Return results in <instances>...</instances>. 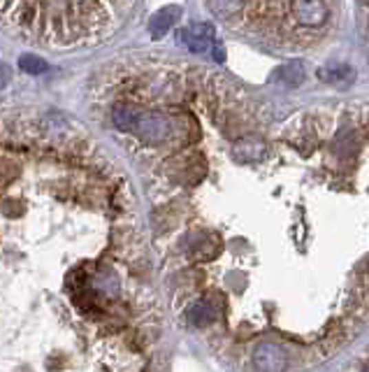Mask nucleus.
<instances>
[{
	"instance_id": "nucleus-1",
	"label": "nucleus",
	"mask_w": 369,
	"mask_h": 372,
	"mask_svg": "<svg viewBox=\"0 0 369 372\" xmlns=\"http://www.w3.org/2000/svg\"><path fill=\"white\" fill-rule=\"evenodd\" d=\"M112 119H114V126L123 133H133L140 140L149 142V145H160V142H167L172 138L174 126L172 121L167 119L160 112H147L140 110L135 105L128 103H118L114 110H112Z\"/></svg>"
},
{
	"instance_id": "nucleus-2",
	"label": "nucleus",
	"mask_w": 369,
	"mask_h": 372,
	"mask_svg": "<svg viewBox=\"0 0 369 372\" xmlns=\"http://www.w3.org/2000/svg\"><path fill=\"white\" fill-rule=\"evenodd\" d=\"M253 365L258 372H286L288 368V353L277 342H260L253 349Z\"/></svg>"
},
{
	"instance_id": "nucleus-3",
	"label": "nucleus",
	"mask_w": 369,
	"mask_h": 372,
	"mask_svg": "<svg viewBox=\"0 0 369 372\" xmlns=\"http://www.w3.org/2000/svg\"><path fill=\"white\" fill-rule=\"evenodd\" d=\"M293 17L304 26H321L328 19V8L323 0H291Z\"/></svg>"
},
{
	"instance_id": "nucleus-4",
	"label": "nucleus",
	"mask_w": 369,
	"mask_h": 372,
	"mask_svg": "<svg viewBox=\"0 0 369 372\" xmlns=\"http://www.w3.org/2000/svg\"><path fill=\"white\" fill-rule=\"evenodd\" d=\"M233 156L240 161V163H251V161H258L265 156V145H262L258 138H242L235 142Z\"/></svg>"
},
{
	"instance_id": "nucleus-5",
	"label": "nucleus",
	"mask_w": 369,
	"mask_h": 372,
	"mask_svg": "<svg viewBox=\"0 0 369 372\" xmlns=\"http://www.w3.org/2000/svg\"><path fill=\"white\" fill-rule=\"evenodd\" d=\"M186 316H189L193 326H209L211 321H216V307L209 300H198L191 305Z\"/></svg>"
},
{
	"instance_id": "nucleus-6",
	"label": "nucleus",
	"mask_w": 369,
	"mask_h": 372,
	"mask_svg": "<svg viewBox=\"0 0 369 372\" xmlns=\"http://www.w3.org/2000/svg\"><path fill=\"white\" fill-rule=\"evenodd\" d=\"M179 14H181L179 8H165V10H160L158 14H154V19H151V35L154 37H162L174 23V17H179Z\"/></svg>"
},
{
	"instance_id": "nucleus-7",
	"label": "nucleus",
	"mask_w": 369,
	"mask_h": 372,
	"mask_svg": "<svg viewBox=\"0 0 369 372\" xmlns=\"http://www.w3.org/2000/svg\"><path fill=\"white\" fill-rule=\"evenodd\" d=\"M77 12L84 19H89V21H96V17L98 19L107 17V14H105V10H103V5H100V0H79Z\"/></svg>"
},
{
	"instance_id": "nucleus-8",
	"label": "nucleus",
	"mask_w": 369,
	"mask_h": 372,
	"mask_svg": "<svg viewBox=\"0 0 369 372\" xmlns=\"http://www.w3.org/2000/svg\"><path fill=\"white\" fill-rule=\"evenodd\" d=\"M218 254V238H207L202 245H198V249L193 251V258L196 260H211Z\"/></svg>"
},
{
	"instance_id": "nucleus-9",
	"label": "nucleus",
	"mask_w": 369,
	"mask_h": 372,
	"mask_svg": "<svg viewBox=\"0 0 369 372\" xmlns=\"http://www.w3.org/2000/svg\"><path fill=\"white\" fill-rule=\"evenodd\" d=\"M19 68L28 74H42L47 70V63L42 59H37V56H21L19 59Z\"/></svg>"
},
{
	"instance_id": "nucleus-10",
	"label": "nucleus",
	"mask_w": 369,
	"mask_h": 372,
	"mask_svg": "<svg viewBox=\"0 0 369 372\" xmlns=\"http://www.w3.org/2000/svg\"><path fill=\"white\" fill-rule=\"evenodd\" d=\"M17 21H19V23H23V26H33V21H35V10L30 8V5H26V8H21V10H19V14H17Z\"/></svg>"
},
{
	"instance_id": "nucleus-11",
	"label": "nucleus",
	"mask_w": 369,
	"mask_h": 372,
	"mask_svg": "<svg viewBox=\"0 0 369 372\" xmlns=\"http://www.w3.org/2000/svg\"><path fill=\"white\" fill-rule=\"evenodd\" d=\"M10 82V68L3 63V61H0V89H3L5 84Z\"/></svg>"
},
{
	"instance_id": "nucleus-12",
	"label": "nucleus",
	"mask_w": 369,
	"mask_h": 372,
	"mask_svg": "<svg viewBox=\"0 0 369 372\" xmlns=\"http://www.w3.org/2000/svg\"><path fill=\"white\" fill-rule=\"evenodd\" d=\"M365 372H369V365H367V368H365Z\"/></svg>"
}]
</instances>
